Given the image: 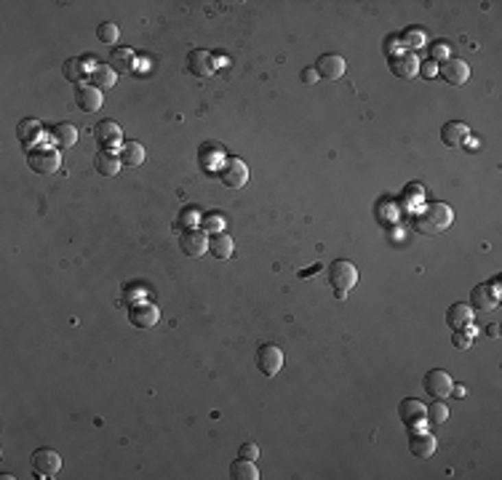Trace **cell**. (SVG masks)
<instances>
[{
  "mask_svg": "<svg viewBox=\"0 0 502 480\" xmlns=\"http://www.w3.org/2000/svg\"><path fill=\"white\" fill-rule=\"evenodd\" d=\"M468 136H470V128L462 120H449L441 128V139H444L446 147H459V144L468 142Z\"/></svg>",
  "mask_w": 502,
  "mask_h": 480,
  "instance_id": "17",
  "label": "cell"
},
{
  "mask_svg": "<svg viewBox=\"0 0 502 480\" xmlns=\"http://www.w3.org/2000/svg\"><path fill=\"white\" fill-rule=\"evenodd\" d=\"M158 317H160V312L152 302H136L128 307V323L134 328H152L158 323Z\"/></svg>",
  "mask_w": 502,
  "mask_h": 480,
  "instance_id": "10",
  "label": "cell"
},
{
  "mask_svg": "<svg viewBox=\"0 0 502 480\" xmlns=\"http://www.w3.org/2000/svg\"><path fill=\"white\" fill-rule=\"evenodd\" d=\"M452 395H457V398H462V395H465V387H452Z\"/></svg>",
  "mask_w": 502,
  "mask_h": 480,
  "instance_id": "38",
  "label": "cell"
},
{
  "mask_svg": "<svg viewBox=\"0 0 502 480\" xmlns=\"http://www.w3.org/2000/svg\"><path fill=\"white\" fill-rule=\"evenodd\" d=\"M121 163L128 168H136L145 163V158H147V152H145V147L139 142H123V147H121Z\"/></svg>",
  "mask_w": 502,
  "mask_h": 480,
  "instance_id": "23",
  "label": "cell"
},
{
  "mask_svg": "<svg viewBox=\"0 0 502 480\" xmlns=\"http://www.w3.org/2000/svg\"><path fill=\"white\" fill-rule=\"evenodd\" d=\"M238 454L243 456V459H251V461H254V459H256V456H259V448H256V446H254V443H243V446H241V451H238Z\"/></svg>",
  "mask_w": 502,
  "mask_h": 480,
  "instance_id": "34",
  "label": "cell"
},
{
  "mask_svg": "<svg viewBox=\"0 0 502 480\" xmlns=\"http://www.w3.org/2000/svg\"><path fill=\"white\" fill-rule=\"evenodd\" d=\"M131 64H134V56H131L128 48H112V53H110V67H112V70L128 72L131 70Z\"/></svg>",
  "mask_w": 502,
  "mask_h": 480,
  "instance_id": "27",
  "label": "cell"
},
{
  "mask_svg": "<svg viewBox=\"0 0 502 480\" xmlns=\"http://www.w3.org/2000/svg\"><path fill=\"white\" fill-rule=\"evenodd\" d=\"M470 310H478V312H486V310H494L497 304H500V286H494V283H478L473 288V293H470Z\"/></svg>",
  "mask_w": 502,
  "mask_h": 480,
  "instance_id": "7",
  "label": "cell"
},
{
  "mask_svg": "<svg viewBox=\"0 0 502 480\" xmlns=\"http://www.w3.org/2000/svg\"><path fill=\"white\" fill-rule=\"evenodd\" d=\"M179 248H182V254L198 259V256H203L208 251V235L201 232V230H187L182 235V240H179Z\"/></svg>",
  "mask_w": 502,
  "mask_h": 480,
  "instance_id": "12",
  "label": "cell"
},
{
  "mask_svg": "<svg viewBox=\"0 0 502 480\" xmlns=\"http://www.w3.org/2000/svg\"><path fill=\"white\" fill-rule=\"evenodd\" d=\"M88 77H91V86H94V88H99V91H110V88L115 86V70H112V67H107V64L94 67V70L88 72Z\"/></svg>",
  "mask_w": 502,
  "mask_h": 480,
  "instance_id": "24",
  "label": "cell"
},
{
  "mask_svg": "<svg viewBox=\"0 0 502 480\" xmlns=\"http://www.w3.org/2000/svg\"><path fill=\"white\" fill-rule=\"evenodd\" d=\"M97 38H99L101 43H107V46H115L118 38H121V29H118V24L104 22V24H99V29H97Z\"/></svg>",
  "mask_w": 502,
  "mask_h": 480,
  "instance_id": "29",
  "label": "cell"
},
{
  "mask_svg": "<svg viewBox=\"0 0 502 480\" xmlns=\"http://www.w3.org/2000/svg\"><path fill=\"white\" fill-rule=\"evenodd\" d=\"M409 451L417 459L433 456L435 454V437L425 430H411V435H409Z\"/></svg>",
  "mask_w": 502,
  "mask_h": 480,
  "instance_id": "15",
  "label": "cell"
},
{
  "mask_svg": "<svg viewBox=\"0 0 502 480\" xmlns=\"http://www.w3.org/2000/svg\"><path fill=\"white\" fill-rule=\"evenodd\" d=\"M51 136H53V142L59 147H73L77 142V128L73 123H56L51 128Z\"/></svg>",
  "mask_w": 502,
  "mask_h": 480,
  "instance_id": "25",
  "label": "cell"
},
{
  "mask_svg": "<svg viewBox=\"0 0 502 480\" xmlns=\"http://www.w3.org/2000/svg\"><path fill=\"white\" fill-rule=\"evenodd\" d=\"M27 166L32 168L35 173H56L59 166H62V155L56 152V149H51V147H38V149H32L29 155H27Z\"/></svg>",
  "mask_w": 502,
  "mask_h": 480,
  "instance_id": "4",
  "label": "cell"
},
{
  "mask_svg": "<svg viewBox=\"0 0 502 480\" xmlns=\"http://www.w3.org/2000/svg\"><path fill=\"white\" fill-rule=\"evenodd\" d=\"M75 101L83 112H99L101 104H104V96H101V91L99 88H94V86H77Z\"/></svg>",
  "mask_w": 502,
  "mask_h": 480,
  "instance_id": "16",
  "label": "cell"
},
{
  "mask_svg": "<svg viewBox=\"0 0 502 480\" xmlns=\"http://www.w3.org/2000/svg\"><path fill=\"white\" fill-rule=\"evenodd\" d=\"M208 251H211V256H217V259L225 262V259L232 256L235 243H232V238L227 232H214V235H208Z\"/></svg>",
  "mask_w": 502,
  "mask_h": 480,
  "instance_id": "21",
  "label": "cell"
},
{
  "mask_svg": "<svg viewBox=\"0 0 502 480\" xmlns=\"http://www.w3.org/2000/svg\"><path fill=\"white\" fill-rule=\"evenodd\" d=\"M348 70V64H345V59L342 56H337V53H324V56H318V62H315V72H318V77H324V80H339L342 75Z\"/></svg>",
  "mask_w": 502,
  "mask_h": 480,
  "instance_id": "11",
  "label": "cell"
},
{
  "mask_svg": "<svg viewBox=\"0 0 502 480\" xmlns=\"http://www.w3.org/2000/svg\"><path fill=\"white\" fill-rule=\"evenodd\" d=\"M390 70L398 77H414L420 72V62L414 53H393L390 56Z\"/></svg>",
  "mask_w": 502,
  "mask_h": 480,
  "instance_id": "18",
  "label": "cell"
},
{
  "mask_svg": "<svg viewBox=\"0 0 502 480\" xmlns=\"http://www.w3.org/2000/svg\"><path fill=\"white\" fill-rule=\"evenodd\" d=\"M214 67H217V62H214V56H211L208 51L195 48V51L187 53V70L193 72V75L208 77V75H214Z\"/></svg>",
  "mask_w": 502,
  "mask_h": 480,
  "instance_id": "13",
  "label": "cell"
},
{
  "mask_svg": "<svg viewBox=\"0 0 502 480\" xmlns=\"http://www.w3.org/2000/svg\"><path fill=\"white\" fill-rule=\"evenodd\" d=\"M425 419L430 422V424H444V422L449 419V408L444 406V400H435L433 406H427Z\"/></svg>",
  "mask_w": 502,
  "mask_h": 480,
  "instance_id": "30",
  "label": "cell"
},
{
  "mask_svg": "<svg viewBox=\"0 0 502 480\" xmlns=\"http://www.w3.org/2000/svg\"><path fill=\"white\" fill-rule=\"evenodd\" d=\"M452 221L454 214L446 203H430V206H425V211L414 219V230L433 238V235H441L444 230H449Z\"/></svg>",
  "mask_w": 502,
  "mask_h": 480,
  "instance_id": "1",
  "label": "cell"
},
{
  "mask_svg": "<svg viewBox=\"0 0 502 480\" xmlns=\"http://www.w3.org/2000/svg\"><path fill=\"white\" fill-rule=\"evenodd\" d=\"M425 413L427 406L422 400H417V398H406V400L398 403V416H401V422L409 430H420L422 422H425Z\"/></svg>",
  "mask_w": 502,
  "mask_h": 480,
  "instance_id": "8",
  "label": "cell"
},
{
  "mask_svg": "<svg viewBox=\"0 0 502 480\" xmlns=\"http://www.w3.org/2000/svg\"><path fill=\"white\" fill-rule=\"evenodd\" d=\"M16 134H19V139L22 142H29L35 134H40V120H35V118H25V120H19V125H16Z\"/></svg>",
  "mask_w": 502,
  "mask_h": 480,
  "instance_id": "28",
  "label": "cell"
},
{
  "mask_svg": "<svg viewBox=\"0 0 502 480\" xmlns=\"http://www.w3.org/2000/svg\"><path fill=\"white\" fill-rule=\"evenodd\" d=\"M328 283L334 288L337 299H345L350 288L358 286V267L350 259H337L328 264Z\"/></svg>",
  "mask_w": 502,
  "mask_h": 480,
  "instance_id": "2",
  "label": "cell"
},
{
  "mask_svg": "<svg viewBox=\"0 0 502 480\" xmlns=\"http://www.w3.org/2000/svg\"><path fill=\"white\" fill-rule=\"evenodd\" d=\"M441 77L449 83V86H465L468 77H470V67L462 62V59H446L441 64Z\"/></svg>",
  "mask_w": 502,
  "mask_h": 480,
  "instance_id": "14",
  "label": "cell"
},
{
  "mask_svg": "<svg viewBox=\"0 0 502 480\" xmlns=\"http://www.w3.org/2000/svg\"><path fill=\"white\" fill-rule=\"evenodd\" d=\"M230 475L235 480H256L259 478V470L254 467V461L251 459H235L232 464H230Z\"/></svg>",
  "mask_w": 502,
  "mask_h": 480,
  "instance_id": "26",
  "label": "cell"
},
{
  "mask_svg": "<svg viewBox=\"0 0 502 480\" xmlns=\"http://www.w3.org/2000/svg\"><path fill=\"white\" fill-rule=\"evenodd\" d=\"M29 467L35 472V478H56L59 470H62V456L56 454L53 448H38L32 459H29Z\"/></svg>",
  "mask_w": 502,
  "mask_h": 480,
  "instance_id": "3",
  "label": "cell"
},
{
  "mask_svg": "<svg viewBox=\"0 0 502 480\" xmlns=\"http://www.w3.org/2000/svg\"><path fill=\"white\" fill-rule=\"evenodd\" d=\"M446 51H449L446 43H435V46H433V59H444V56H446Z\"/></svg>",
  "mask_w": 502,
  "mask_h": 480,
  "instance_id": "36",
  "label": "cell"
},
{
  "mask_svg": "<svg viewBox=\"0 0 502 480\" xmlns=\"http://www.w3.org/2000/svg\"><path fill=\"white\" fill-rule=\"evenodd\" d=\"M121 155H115V152H110V149H99L97 152V158H94V168L99 171L101 176H118V171H121Z\"/></svg>",
  "mask_w": 502,
  "mask_h": 480,
  "instance_id": "20",
  "label": "cell"
},
{
  "mask_svg": "<svg viewBox=\"0 0 502 480\" xmlns=\"http://www.w3.org/2000/svg\"><path fill=\"white\" fill-rule=\"evenodd\" d=\"M422 387H425V392L430 398H435V400H444V398H449L452 395V376L444 371V368H430L425 374V379H422Z\"/></svg>",
  "mask_w": 502,
  "mask_h": 480,
  "instance_id": "5",
  "label": "cell"
},
{
  "mask_svg": "<svg viewBox=\"0 0 502 480\" xmlns=\"http://www.w3.org/2000/svg\"><path fill=\"white\" fill-rule=\"evenodd\" d=\"M94 134H97L101 147H112V144H118L123 139V131H121V125L115 120H101L99 125L94 128Z\"/></svg>",
  "mask_w": 502,
  "mask_h": 480,
  "instance_id": "22",
  "label": "cell"
},
{
  "mask_svg": "<svg viewBox=\"0 0 502 480\" xmlns=\"http://www.w3.org/2000/svg\"><path fill=\"white\" fill-rule=\"evenodd\" d=\"M315 80H318V72H315V67H304V70H302V83L313 86Z\"/></svg>",
  "mask_w": 502,
  "mask_h": 480,
  "instance_id": "35",
  "label": "cell"
},
{
  "mask_svg": "<svg viewBox=\"0 0 502 480\" xmlns=\"http://www.w3.org/2000/svg\"><path fill=\"white\" fill-rule=\"evenodd\" d=\"M425 75H435V64H433V62L425 64Z\"/></svg>",
  "mask_w": 502,
  "mask_h": 480,
  "instance_id": "39",
  "label": "cell"
},
{
  "mask_svg": "<svg viewBox=\"0 0 502 480\" xmlns=\"http://www.w3.org/2000/svg\"><path fill=\"white\" fill-rule=\"evenodd\" d=\"M256 368L265 376H276L278 371L283 368V352L278 350L276 344H262L256 350Z\"/></svg>",
  "mask_w": 502,
  "mask_h": 480,
  "instance_id": "9",
  "label": "cell"
},
{
  "mask_svg": "<svg viewBox=\"0 0 502 480\" xmlns=\"http://www.w3.org/2000/svg\"><path fill=\"white\" fill-rule=\"evenodd\" d=\"M401 43L409 48H420L425 43V32H422V27H409V29H403L401 32Z\"/></svg>",
  "mask_w": 502,
  "mask_h": 480,
  "instance_id": "31",
  "label": "cell"
},
{
  "mask_svg": "<svg viewBox=\"0 0 502 480\" xmlns=\"http://www.w3.org/2000/svg\"><path fill=\"white\" fill-rule=\"evenodd\" d=\"M470 323H473V310L468 304L457 302L446 310V326H452V331H465Z\"/></svg>",
  "mask_w": 502,
  "mask_h": 480,
  "instance_id": "19",
  "label": "cell"
},
{
  "mask_svg": "<svg viewBox=\"0 0 502 480\" xmlns=\"http://www.w3.org/2000/svg\"><path fill=\"white\" fill-rule=\"evenodd\" d=\"M219 176L230 190H241L246 182H249V168L241 158H227L222 168H219Z\"/></svg>",
  "mask_w": 502,
  "mask_h": 480,
  "instance_id": "6",
  "label": "cell"
},
{
  "mask_svg": "<svg viewBox=\"0 0 502 480\" xmlns=\"http://www.w3.org/2000/svg\"><path fill=\"white\" fill-rule=\"evenodd\" d=\"M86 72H83V59H77V56H73V59H67L64 62V77L70 80V83H80V77H83Z\"/></svg>",
  "mask_w": 502,
  "mask_h": 480,
  "instance_id": "32",
  "label": "cell"
},
{
  "mask_svg": "<svg viewBox=\"0 0 502 480\" xmlns=\"http://www.w3.org/2000/svg\"><path fill=\"white\" fill-rule=\"evenodd\" d=\"M452 344L457 347V350H468V347H470V334H465V331H454Z\"/></svg>",
  "mask_w": 502,
  "mask_h": 480,
  "instance_id": "33",
  "label": "cell"
},
{
  "mask_svg": "<svg viewBox=\"0 0 502 480\" xmlns=\"http://www.w3.org/2000/svg\"><path fill=\"white\" fill-rule=\"evenodd\" d=\"M217 224H219V216H211V219L206 216V219H203V227H217Z\"/></svg>",
  "mask_w": 502,
  "mask_h": 480,
  "instance_id": "37",
  "label": "cell"
}]
</instances>
